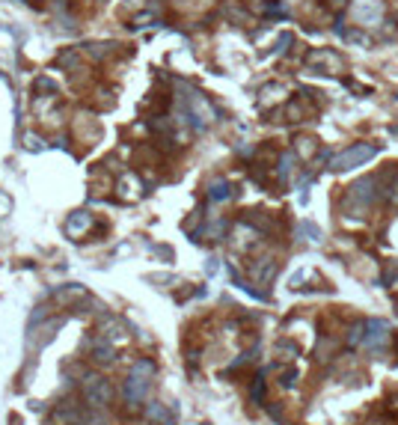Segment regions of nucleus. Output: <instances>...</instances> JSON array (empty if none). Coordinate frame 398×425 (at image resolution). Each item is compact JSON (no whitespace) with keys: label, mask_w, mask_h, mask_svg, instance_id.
Masks as SVG:
<instances>
[{"label":"nucleus","mask_w":398,"mask_h":425,"mask_svg":"<svg viewBox=\"0 0 398 425\" xmlns=\"http://www.w3.org/2000/svg\"><path fill=\"white\" fill-rule=\"evenodd\" d=\"M383 0H353L351 3V15L360 27H374L383 18Z\"/></svg>","instance_id":"2"},{"label":"nucleus","mask_w":398,"mask_h":425,"mask_svg":"<svg viewBox=\"0 0 398 425\" xmlns=\"http://www.w3.org/2000/svg\"><path fill=\"white\" fill-rule=\"evenodd\" d=\"M374 152H378V146H372V143H353L345 152H339L336 158L330 161V167H333V170H353V167L366 164Z\"/></svg>","instance_id":"1"}]
</instances>
